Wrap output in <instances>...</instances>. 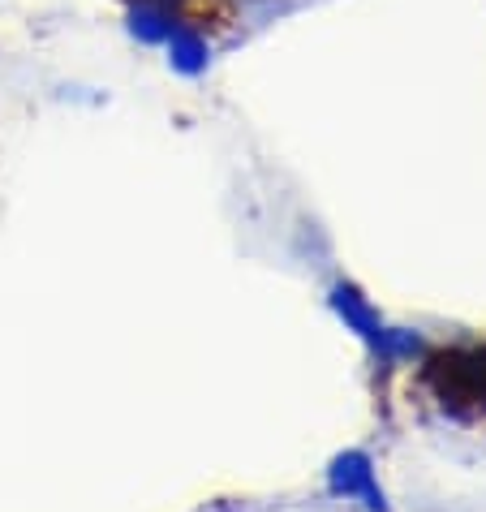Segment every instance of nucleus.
Returning <instances> with one entry per match:
<instances>
[{
	"label": "nucleus",
	"instance_id": "obj_1",
	"mask_svg": "<svg viewBox=\"0 0 486 512\" xmlns=\"http://www.w3.org/2000/svg\"><path fill=\"white\" fill-rule=\"evenodd\" d=\"M422 388L443 414L482 418L486 414V345L482 349H439L422 362Z\"/></svg>",
	"mask_w": 486,
	"mask_h": 512
},
{
	"label": "nucleus",
	"instance_id": "obj_2",
	"mask_svg": "<svg viewBox=\"0 0 486 512\" xmlns=\"http://www.w3.org/2000/svg\"><path fill=\"white\" fill-rule=\"evenodd\" d=\"M138 5L160 9L168 22L181 26V31H194L203 39H220L237 31V5L233 0H138Z\"/></svg>",
	"mask_w": 486,
	"mask_h": 512
}]
</instances>
